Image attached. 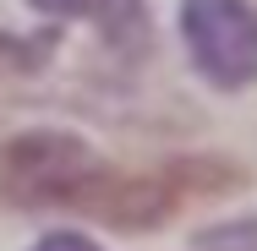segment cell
Segmentation results:
<instances>
[{"instance_id": "cell-6", "label": "cell", "mask_w": 257, "mask_h": 251, "mask_svg": "<svg viewBox=\"0 0 257 251\" xmlns=\"http://www.w3.org/2000/svg\"><path fill=\"white\" fill-rule=\"evenodd\" d=\"M192 251H257V218H235V224H213L203 229Z\"/></svg>"}, {"instance_id": "cell-4", "label": "cell", "mask_w": 257, "mask_h": 251, "mask_svg": "<svg viewBox=\"0 0 257 251\" xmlns=\"http://www.w3.org/2000/svg\"><path fill=\"white\" fill-rule=\"evenodd\" d=\"M33 11H44L55 22H82L88 33H99L120 60H148L154 55V17L148 0H28Z\"/></svg>"}, {"instance_id": "cell-5", "label": "cell", "mask_w": 257, "mask_h": 251, "mask_svg": "<svg viewBox=\"0 0 257 251\" xmlns=\"http://www.w3.org/2000/svg\"><path fill=\"white\" fill-rule=\"evenodd\" d=\"M55 50V33H39V39H17L0 28V71H39Z\"/></svg>"}, {"instance_id": "cell-7", "label": "cell", "mask_w": 257, "mask_h": 251, "mask_svg": "<svg viewBox=\"0 0 257 251\" xmlns=\"http://www.w3.org/2000/svg\"><path fill=\"white\" fill-rule=\"evenodd\" d=\"M28 251H104V246L88 240V235H77V229H50V235H39Z\"/></svg>"}, {"instance_id": "cell-2", "label": "cell", "mask_w": 257, "mask_h": 251, "mask_svg": "<svg viewBox=\"0 0 257 251\" xmlns=\"http://www.w3.org/2000/svg\"><path fill=\"white\" fill-rule=\"evenodd\" d=\"M181 39L208 88L241 93L257 82V6L246 0H181Z\"/></svg>"}, {"instance_id": "cell-1", "label": "cell", "mask_w": 257, "mask_h": 251, "mask_svg": "<svg viewBox=\"0 0 257 251\" xmlns=\"http://www.w3.org/2000/svg\"><path fill=\"white\" fill-rule=\"evenodd\" d=\"M246 169L230 164V158H164V164H148V169H115V164H88L71 186L60 207L82 213V218H99L109 229H126V235H148V229H164L170 218H181L186 207L197 202H219L230 191H241Z\"/></svg>"}, {"instance_id": "cell-3", "label": "cell", "mask_w": 257, "mask_h": 251, "mask_svg": "<svg viewBox=\"0 0 257 251\" xmlns=\"http://www.w3.org/2000/svg\"><path fill=\"white\" fill-rule=\"evenodd\" d=\"M93 164V148L77 131H17L0 142V202L6 207H60L66 186Z\"/></svg>"}]
</instances>
